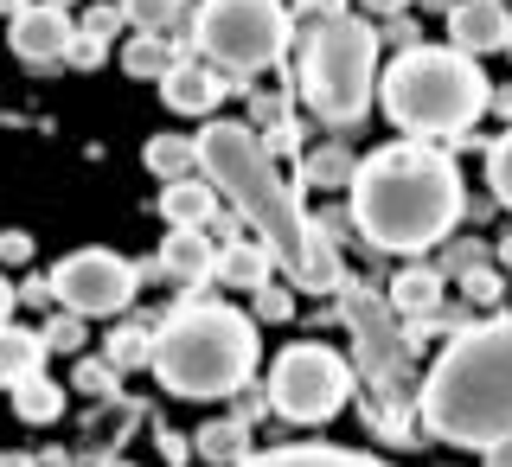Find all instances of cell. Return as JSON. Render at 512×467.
Segmentation results:
<instances>
[{"mask_svg":"<svg viewBox=\"0 0 512 467\" xmlns=\"http://www.w3.org/2000/svg\"><path fill=\"white\" fill-rule=\"evenodd\" d=\"M199 173L218 186V199L256 231V244L276 256V269L308 295H340L346 269L340 250L320 237V224L295 205V186H282L263 135L244 122H205L199 128Z\"/></svg>","mask_w":512,"mask_h":467,"instance_id":"cell-1","label":"cell"},{"mask_svg":"<svg viewBox=\"0 0 512 467\" xmlns=\"http://www.w3.org/2000/svg\"><path fill=\"white\" fill-rule=\"evenodd\" d=\"M468 212L461 192V167L429 141H397L378 148L372 160H359L352 173V224L365 231V244L416 256L429 244H442Z\"/></svg>","mask_w":512,"mask_h":467,"instance_id":"cell-2","label":"cell"},{"mask_svg":"<svg viewBox=\"0 0 512 467\" xmlns=\"http://www.w3.org/2000/svg\"><path fill=\"white\" fill-rule=\"evenodd\" d=\"M416 423L448 448L512 442V314L455 333L416 391Z\"/></svg>","mask_w":512,"mask_h":467,"instance_id":"cell-3","label":"cell"},{"mask_svg":"<svg viewBox=\"0 0 512 467\" xmlns=\"http://www.w3.org/2000/svg\"><path fill=\"white\" fill-rule=\"evenodd\" d=\"M148 372L173 397H237L256 372V320L224 301H186L154 327V365Z\"/></svg>","mask_w":512,"mask_h":467,"instance_id":"cell-4","label":"cell"},{"mask_svg":"<svg viewBox=\"0 0 512 467\" xmlns=\"http://www.w3.org/2000/svg\"><path fill=\"white\" fill-rule=\"evenodd\" d=\"M378 103L410 141H436V135H468L493 109V84L480 58L455 52V45H404L391 71L378 77Z\"/></svg>","mask_w":512,"mask_h":467,"instance_id":"cell-5","label":"cell"},{"mask_svg":"<svg viewBox=\"0 0 512 467\" xmlns=\"http://www.w3.org/2000/svg\"><path fill=\"white\" fill-rule=\"evenodd\" d=\"M301 103L314 109L320 122L346 128L372 109L378 96V32L352 13H327L301 32V64H295Z\"/></svg>","mask_w":512,"mask_h":467,"instance_id":"cell-6","label":"cell"},{"mask_svg":"<svg viewBox=\"0 0 512 467\" xmlns=\"http://www.w3.org/2000/svg\"><path fill=\"white\" fill-rule=\"evenodd\" d=\"M288 26L295 20H288L282 0H205L192 45L224 77H250V71H269L288 52Z\"/></svg>","mask_w":512,"mask_h":467,"instance_id":"cell-7","label":"cell"},{"mask_svg":"<svg viewBox=\"0 0 512 467\" xmlns=\"http://www.w3.org/2000/svg\"><path fill=\"white\" fill-rule=\"evenodd\" d=\"M269 404H276L282 423H333L352 404V365L333 346H288L269 372Z\"/></svg>","mask_w":512,"mask_h":467,"instance_id":"cell-8","label":"cell"},{"mask_svg":"<svg viewBox=\"0 0 512 467\" xmlns=\"http://www.w3.org/2000/svg\"><path fill=\"white\" fill-rule=\"evenodd\" d=\"M52 295L64 301V314L84 320H116L128 301L141 295V269L116 250H71L52 269Z\"/></svg>","mask_w":512,"mask_h":467,"instance_id":"cell-9","label":"cell"},{"mask_svg":"<svg viewBox=\"0 0 512 467\" xmlns=\"http://www.w3.org/2000/svg\"><path fill=\"white\" fill-rule=\"evenodd\" d=\"M340 308L352 320V333H359V359H365V372H372V384L391 391L397 365H404V340L391 333V308H384L372 288H359V282H340Z\"/></svg>","mask_w":512,"mask_h":467,"instance_id":"cell-10","label":"cell"},{"mask_svg":"<svg viewBox=\"0 0 512 467\" xmlns=\"http://www.w3.org/2000/svg\"><path fill=\"white\" fill-rule=\"evenodd\" d=\"M13 52H20L26 64H52V58H71L77 45V20L64 7H52V0H32L26 13H13Z\"/></svg>","mask_w":512,"mask_h":467,"instance_id":"cell-11","label":"cell"},{"mask_svg":"<svg viewBox=\"0 0 512 467\" xmlns=\"http://www.w3.org/2000/svg\"><path fill=\"white\" fill-rule=\"evenodd\" d=\"M448 45H455V52H468V58L506 52V45H512L506 0H455V7H448Z\"/></svg>","mask_w":512,"mask_h":467,"instance_id":"cell-12","label":"cell"},{"mask_svg":"<svg viewBox=\"0 0 512 467\" xmlns=\"http://www.w3.org/2000/svg\"><path fill=\"white\" fill-rule=\"evenodd\" d=\"M224 90H231V77H224L218 64H192V58H180L160 77V96H167V109H180V116H212L224 103Z\"/></svg>","mask_w":512,"mask_h":467,"instance_id":"cell-13","label":"cell"},{"mask_svg":"<svg viewBox=\"0 0 512 467\" xmlns=\"http://www.w3.org/2000/svg\"><path fill=\"white\" fill-rule=\"evenodd\" d=\"M160 269H167V276H180L186 295H192V288H205V282L218 276V244H212V231H180V224H173L167 244H160Z\"/></svg>","mask_w":512,"mask_h":467,"instance_id":"cell-14","label":"cell"},{"mask_svg":"<svg viewBox=\"0 0 512 467\" xmlns=\"http://www.w3.org/2000/svg\"><path fill=\"white\" fill-rule=\"evenodd\" d=\"M237 467H391V461L359 455V448H327V442H288V448H263V455H244Z\"/></svg>","mask_w":512,"mask_h":467,"instance_id":"cell-15","label":"cell"},{"mask_svg":"<svg viewBox=\"0 0 512 467\" xmlns=\"http://www.w3.org/2000/svg\"><path fill=\"white\" fill-rule=\"evenodd\" d=\"M160 212H167V224H180V231H205L218 218V186L205 173L173 180V186H160Z\"/></svg>","mask_w":512,"mask_h":467,"instance_id":"cell-16","label":"cell"},{"mask_svg":"<svg viewBox=\"0 0 512 467\" xmlns=\"http://www.w3.org/2000/svg\"><path fill=\"white\" fill-rule=\"evenodd\" d=\"M173 64H180V45H173V32H135V39L122 45V71L128 77H167Z\"/></svg>","mask_w":512,"mask_h":467,"instance_id":"cell-17","label":"cell"},{"mask_svg":"<svg viewBox=\"0 0 512 467\" xmlns=\"http://www.w3.org/2000/svg\"><path fill=\"white\" fill-rule=\"evenodd\" d=\"M39 365H45V333H26V327L7 320V327H0V384L13 391V384L32 378Z\"/></svg>","mask_w":512,"mask_h":467,"instance_id":"cell-18","label":"cell"},{"mask_svg":"<svg viewBox=\"0 0 512 467\" xmlns=\"http://www.w3.org/2000/svg\"><path fill=\"white\" fill-rule=\"evenodd\" d=\"M269 276H276V256H269L263 244H231V250H218V282L224 288H263Z\"/></svg>","mask_w":512,"mask_h":467,"instance_id":"cell-19","label":"cell"},{"mask_svg":"<svg viewBox=\"0 0 512 467\" xmlns=\"http://www.w3.org/2000/svg\"><path fill=\"white\" fill-rule=\"evenodd\" d=\"M148 173H160V180H192V173H199V135H154L148 141Z\"/></svg>","mask_w":512,"mask_h":467,"instance_id":"cell-20","label":"cell"},{"mask_svg":"<svg viewBox=\"0 0 512 467\" xmlns=\"http://www.w3.org/2000/svg\"><path fill=\"white\" fill-rule=\"evenodd\" d=\"M192 455L212 461V467H237L250 455V429L237 423V416H224V423H205L199 436H192Z\"/></svg>","mask_w":512,"mask_h":467,"instance_id":"cell-21","label":"cell"},{"mask_svg":"<svg viewBox=\"0 0 512 467\" xmlns=\"http://www.w3.org/2000/svg\"><path fill=\"white\" fill-rule=\"evenodd\" d=\"M154 327H160V320H128V327H116L109 346H103V359L116 365V372H141V365H154Z\"/></svg>","mask_w":512,"mask_h":467,"instance_id":"cell-22","label":"cell"},{"mask_svg":"<svg viewBox=\"0 0 512 467\" xmlns=\"http://www.w3.org/2000/svg\"><path fill=\"white\" fill-rule=\"evenodd\" d=\"M58 410H64V384L58 378L32 372V378L13 384V416H20V423H52Z\"/></svg>","mask_w":512,"mask_h":467,"instance_id":"cell-23","label":"cell"},{"mask_svg":"<svg viewBox=\"0 0 512 467\" xmlns=\"http://www.w3.org/2000/svg\"><path fill=\"white\" fill-rule=\"evenodd\" d=\"M352 173H359V160H352L346 148H327V154H308L301 180H308L314 192H320V186H346V192H352Z\"/></svg>","mask_w":512,"mask_h":467,"instance_id":"cell-24","label":"cell"},{"mask_svg":"<svg viewBox=\"0 0 512 467\" xmlns=\"http://www.w3.org/2000/svg\"><path fill=\"white\" fill-rule=\"evenodd\" d=\"M442 301V282L429 276V269H410V276H397L391 288V308H404V314H429Z\"/></svg>","mask_w":512,"mask_h":467,"instance_id":"cell-25","label":"cell"},{"mask_svg":"<svg viewBox=\"0 0 512 467\" xmlns=\"http://www.w3.org/2000/svg\"><path fill=\"white\" fill-rule=\"evenodd\" d=\"M122 20L135 26V32H173L180 0H122Z\"/></svg>","mask_w":512,"mask_h":467,"instance_id":"cell-26","label":"cell"},{"mask_svg":"<svg viewBox=\"0 0 512 467\" xmlns=\"http://www.w3.org/2000/svg\"><path fill=\"white\" fill-rule=\"evenodd\" d=\"M487 186H493V199H500L506 212H512V128L487 148Z\"/></svg>","mask_w":512,"mask_h":467,"instance_id":"cell-27","label":"cell"},{"mask_svg":"<svg viewBox=\"0 0 512 467\" xmlns=\"http://www.w3.org/2000/svg\"><path fill=\"white\" fill-rule=\"evenodd\" d=\"M77 346H84V314H58L45 327V352H77Z\"/></svg>","mask_w":512,"mask_h":467,"instance_id":"cell-28","label":"cell"},{"mask_svg":"<svg viewBox=\"0 0 512 467\" xmlns=\"http://www.w3.org/2000/svg\"><path fill=\"white\" fill-rule=\"evenodd\" d=\"M288 308H295L288 282H276V276H269L263 288H256V314H263V320H288Z\"/></svg>","mask_w":512,"mask_h":467,"instance_id":"cell-29","label":"cell"},{"mask_svg":"<svg viewBox=\"0 0 512 467\" xmlns=\"http://www.w3.org/2000/svg\"><path fill=\"white\" fill-rule=\"evenodd\" d=\"M116 384H122V372H116L109 359H90V365H77V391H96V397H103V391H116Z\"/></svg>","mask_w":512,"mask_h":467,"instance_id":"cell-30","label":"cell"},{"mask_svg":"<svg viewBox=\"0 0 512 467\" xmlns=\"http://www.w3.org/2000/svg\"><path fill=\"white\" fill-rule=\"evenodd\" d=\"M0 256H7V263H26V256H32V237L26 231H0Z\"/></svg>","mask_w":512,"mask_h":467,"instance_id":"cell-31","label":"cell"},{"mask_svg":"<svg viewBox=\"0 0 512 467\" xmlns=\"http://www.w3.org/2000/svg\"><path fill=\"white\" fill-rule=\"evenodd\" d=\"M160 455H167V461H186V436H173V429H160Z\"/></svg>","mask_w":512,"mask_h":467,"instance_id":"cell-32","label":"cell"},{"mask_svg":"<svg viewBox=\"0 0 512 467\" xmlns=\"http://www.w3.org/2000/svg\"><path fill=\"white\" fill-rule=\"evenodd\" d=\"M13 301H20V288H13L7 276H0V327H7V320H13Z\"/></svg>","mask_w":512,"mask_h":467,"instance_id":"cell-33","label":"cell"},{"mask_svg":"<svg viewBox=\"0 0 512 467\" xmlns=\"http://www.w3.org/2000/svg\"><path fill=\"white\" fill-rule=\"evenodd\" d=\"M468 295H480V301H493V295H500V282H493V276H468Z\"/></svg>","mask_w":512,"mask_h":467,"instance_id":"cell-34","label":"cell"},{"mask_svg":"<svg viewBox=\"0 0 512 467\" xmlns=\"http://www.w3.org/2000/svg\"><path fill=\"white\" fill-rule=\"evenodd\" d=\"M359 7H365V13H404L410 0H359Z\"/></svg>","mask_w":512,"mask_h":467,"instance_id":"cell-35","label":"cell"},{"mask_svg":"<svg viewBox=\"0 0 512 467\" xmlns=\"http://www.w3.org/2000/svg\"><path fill=\"white\" fill-rule=\"evenodd\" d=\"M487 467H512V442H500V448H487Z\"/></svg>","mask_w":512,"mask_h":467,"instance_id":"cell-36","label":"cell"},{"mask_svg":"<svg viewBox=\"0 0 512 467\" xmlns=\"http://www.w3.org/2000/svg\"><path fill=\"white\" fill-rule=\"evenodd\" d=\"M0 467H39L32 455H0Z\"/></svg>","mask_w":512,"mask_h":467,"instance_id":"cell-37","label":"cell"},{"mask_svg":"<svg viewBox=\"0 0 512 467\" xmlns=\"http://www.w3.org/2000/svg\"><path fill=\"white\" fill-rule=\"evenodd\" d=\"M32 7V0H0V13H7V20H13V13H26Z\"/></svg>","mask_w":512,"mask_h":467,"instance_id":"cell-38","label":"cell"},{"mask_svg":"<svg viewBox=\"0 0 512 467\" xmlns=\"http://www.w3.org/2000/svg\"><path fill=\"white\" fill-rule=\"evenodd\" d=\"M103 467H128V461H103Z\"/></svg>","mask_w":512,"mask_h":467,"instance_id":"cell-39","label":"cell"},{"mask_svg":"<svg viewBox=\"0 0 512 467\" xmlns=\"http://www.w3.org/2000/svg\"><path fill=\"white\" fill-rule=\"evenodd\" d=\"M52 7H71V0H52Z\"/></svg>","mask_w":512,"mask_h":467,"instance_id":"cell-40","label":"cell"}]
</instances>
